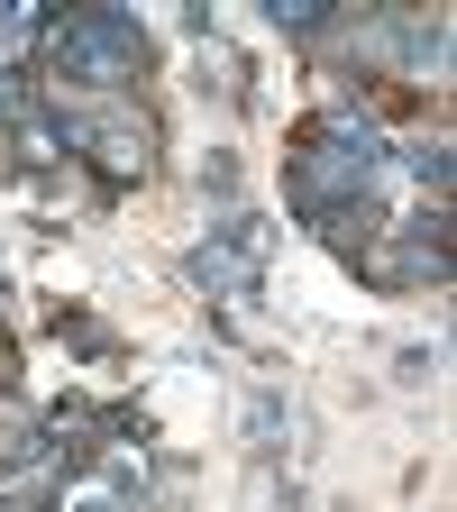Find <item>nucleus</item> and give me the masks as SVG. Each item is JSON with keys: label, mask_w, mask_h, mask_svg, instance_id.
I'll return each instance as SVG.
<instances>
[{"label": "nucleus", "mask_w": 457, "mask_h": 512, "mask_svg": "<svg viewBox=\"0 0 457 512\" xmlns=\"http://www.w3.org/2000/svg\"><path fill=\"white\" fill-rule=\"evenodd\" d=\"M366 183H375V119L366 110H330L302 138V156H293V202L330 211V202H348V192H366Z\"/></svg>", "instance_id": "nucleus-1"}, {"label": "nucleus", "mask_w": 457, "mask_h": 512, "mask_svg": "<svg viewBox=\"0 0 457 512\" xmlns=\"http://www.w3.org/2000/svg\"><path fill=\"white\" fill-rule=\"evenodd\" d=\"M138 55H147V37H138V19H128V10H74V19L55 28V74H64V83L110 92V83L138 74Z\"/></svg>", "instance_id": "nucleus-2"}, {"label": "nucleus", "mask_w": 457, "mask_h": 512, "mask_svg": "<svg viewBox=\"0 0 457 512\" xmlns=\"http://www.w3.org/2000/svg\"><path fill=\"white\" fill-rule=\"evenodd\" d=\"M266 247H275L266 220H229V229H211L202 247H192V284H211V293L247 302V293H256V266H266Z\"/></svg>", "instance_id": "nucleus-3"}, {"label": "nucleus", "mask_w": 457, "mask_h": 512, "mask_svg": "<svg viewBox=\"0 0 457 512\" xmlns=\"http://www.w3.org/2000/svg\"><path fill=\"white\" fill-rule=\"evenodd\" d=\"M403 174H412L421 192H439V183H448V138H412V147H403Z\"/></svg>", "instance_id": "nucleus-4"}, {"label": "nucleus", "mask_w": 457, "mask_h": 512, "mask_svg": "<svg viewBox=\"0 0 457 512\" xmlns=\"http://www.w3.org/2000/svg\"><path fill=\"white\" fill-rule=\"evenodd\" d=\"M28 28H37V10H0V46H19Z\"/></svg>", "instance_id": "nucleus-7"}, {"label": "nucleus", "mask_w": 457, "mask_h": 512, "mask_svg": "<svg viewBox=\"0 0 457 512\" xmlns=\"http://www.w3.org/2000/svg\"><path fill=\"white\" fill-rule=\"evenodd\" d=\"M266 19L275 28H320V19H330V0H266Z\"/></svg>", "instance_id": "nucleus-5"}, {"label": "nucleus", "mask_w": 457, "mask_h": 512, "mask_svg": "<svg viewBox=\"0 0 457 512\" xmlns=\"http://www.w3.org/2000/svg\"><path fill=\"white\" fill-rule=\"evenodd\" d=\"M275 430H284V403H275V394H256V403H247V439H256V448H275Z\"/></svg>", "instance_id": "nucleus-6"}]
</instances>
